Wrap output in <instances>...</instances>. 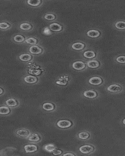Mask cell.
I'll use <instances>...</instances> for the list:
<instances>
[{"label":"cell","mask_w":125,"mask_h":156,"mask_svg":"<svg viewBox=\"0 0 125 156\" xmlns=\"http://www.w3.org/2000/svg\"><path fill=\"white\" fill-rule=\"evenodd\" d=\"M44 19L47 20L52 21L56 19V16L53 13H47L44 15Z\"/></svg>","instance_id":"28"},{"label":"cell","mask_w":125,"mask_h":156,"mask_svg":"<svg viewBox=\"0 0 125 156\" xmlns=\"http://www.w3.org/2000/svg\"><path fill=\"white\" fill-rule=\"evenodd\" d=\"M41 136L40 135L36 133H30V136L28 137L27 139L29 141L32 143H37L41 140Z\"/></svg>","instance_id":"16"},{"label":"cell","mask_w":125,"mask_h":156,"mask_svg":"<svg viewBox=\"0 0 125 156\" xmlns=\"http://www.w3.org/2000/svg\"><path fill=\"white\" fill-rule=\"evenodd\" d=\"M56 83L57 84L61 85H66L67 83V82L66 81H57L56 82Z\"/></svg>","instance_id":"33"},{"label":"cell","mask_w":125,"mask_h":156,"mask_svg":"<svg viewBox=\"0 0 125 156\" xmlns=\"http://www.w3.org/2000/svg\"><path fill=\"white\" fill-rule=\"evenodd\" d=\"M87 66L90 68H95L99 66V62L96 60L89 61L87 63Z\"/></svg>","instance_id":"23"},{"label":"cell","mask_w":125,"mask_h":156,"mask_svg":"<svg viewBox=\"0 0 125 156\" xmlns=\"http://www.w3.org/2000/svg\"><path fill=\"white\" fill-rule=\"evenodd\" d=\"M122 90V87L117 84L111 85L108 87L107 90L111 93L119 92Z\"/></svg>","instance_id":"19"},{"label":"cell","mask_w":125,"mask_h":156,"mask_svg":"<svg viewBox=\"0 0 125 156\" xmlns=\"http://www.w3.org/2000/svg\"><path fill=\"white\" fill-rule=\"evenodd\" d=\"M89 83L93 85L98 86L102 83V80L101 78L98 76H94L89 80Z\"/></svg>","instance_id":"18"},{"label":"cell","mask_w":125,"mask_h":156,"mask_svg":"<svg viewBox=\"0 0 125 156\" xmlns=\"http://www.w3.org/2000/svg\"><path fill=\"white\" fill-rule=\"evenodd\" d=\"M72 122L68 119L60 120L57 122V125L61 129H67L72 126Z\"/></svg>","instance_id":"10"},{"label":"cell","mask_w":125,"mask_h":156,"mask_svg":"<svg viewBox=\"0 0 125 156\" xmlns=\"http://www.w3.org/2000/svg\"><path fill=\"white\" fill-rule=\"evenodd\" d=\"M12 113V109L5 105H0V115L8 116Z\"/></svg>","instance_id":"9"},{"label":"cell","mask_w":125,"mask_h":156,"mask_svg":"<svg viewBox=\"0 0 125 156\" xmlns=\"http://www.w3.org/2000/svg\"><path fill=\"white\" fill-rule=\"evenodd\" d=\"M125 22L123 21H119L116 22L115 24V27L117 29H125Z\"/></svg>","instance_id":"29"},{"label":"cell","mask_w":125,"mask_h":156,"mask_svg":"<svg viewBox=\"0 0 125 156\" xmlns=\"http://www.w3.org/2000/svg\"><path fill=\"white\" fill-rule=\"evenodd\" d=\"M44 149L46 151L49 152H52L57 149L56 146L55 145L52 144H49L44 146Z\"/></svg>","instance_id":"25"},{"label":"cell","mask_w":125,"mask_h":156,"mask_svg":"<svg viewBox=\"0 0 125 156\" xmlns=\"http://www.w3.org/2000/svg\"><path fill=\"white\" fill-rule=\"evenodd\" d=\"M17 28L20 31L28 33L33 31L34 26L31 22L24 21L20 22L18 25Z\"/></svg>","instance_id":"1"},{"label":"cell","mask_w":125,"mask_h":156,"mask_svg":"<svg viewBox=\"0 0 125 156\" xmlns=\"http://www.w3.org/2000/svg\"><path fill=\"white\" fill-rule=\"evenodd\" d=\"M42 107L43 109L47 111H53L55 108V105L49 102L44 103Z\"/></svg>","instance_id":"21"},{"label":"cell","mask_w":125,"mask_h":156,"mask_svg":"<svg viewBox=\"0 0 125 156\" xmlns=\"http://www.w3.org/2000/svg\"><path fill=\"white\" fill-rule=\"evenodd\" d=\"M38 42L39 40L37 37H27L24 44H27L30 46L32 45H36L38 44Z\"/></svg>","instance_id":"14"},{"label":"cell","mask_w":125,"mask_h":156,"mask_svg":"<svg viewBox=\"0 0 125 156\" xmlns=\"http://www.w3.org/2000/svg\"><path fill=\"white\" fill-rule=\"evenodd\" d=\"M125 119H124L123 120V123L124 124H125Z\"/></svg>","instance_id":"35"},{"label":"cell","mask_w":125,"mask_h":156,"mask_svg":"<svg viewBox=\"0 0 125 156\" xmlns=\"http://www.w3.org/2000/svg\"><path fill=\"white\" fill-rule=\"evenodd\" d=\"M25 3L28 6L36 8L41 5L42 1L41 0H27L25 1Z\"/></svg>","instance_id":"13"},{"label":"cell","mask_w":125,"mask_h":156,"mask_svg":"<svg viewBox=\"0 0 125 156\" xmlns=\"http://www.w3.org/2000/svg\"><path fill=\"white\" fill-rule=\"evenodd\" d=\"M124 56H120L116 58V61L120 63H124L125 62Z\"/></svg>","instance_id":"30"},{"label":"cell","mask_w":125,"mask_h":156,"mask_svg":"<svg viewBox=\"0 0 125 156\" xmlns=\"http://www.w3.org/2000/svg\"><path fill=\"white\" fill-rule=\"evenodd\" d=\"M78 137L82 140H86L89 137L90 135L88 132L85 131H83L80 132L79 133Z\"/></svg>","instance_id":"27"},{"label":"cell","mask_w":125,"mask_h":156,"mask_svg":"<svg viewBox=\"0 0 125 156\" xmlns=\"http://www.w3.org/2000/svg\"><path fill=\"white\" fill-rule=\"evenodd\" d=\"M64 156H75L74 154H72L71 153H67L66 154H64L63 155Z\"/></svg>","instance_id":"34"},{"label":"cell","mask_w":125,"mask_h":156,"mask_svg":"<svg viewBox=\"0 0 125 156\" xmlns=\"http://www.w3.org/2000/svg\"><path fill=\"white\" fill-rule=\"evenodd\" d=\"M53 154L55 155H59L62 154V151L60 150H56L52 152Z\"/></svg>","instance_id":"31"},{"label":"cell","mask_w":125,"mask_h":156,"mask_svg":"<svg viewBox=\"0 0 125 156\" xmlns=\"http://www.w3.org/2000/svg\"><path fill=\"white\" fill-rule=\"evenodd\" d=\"M12 22L8 20H0V30L5 31L10 30L13 27Z\"/></svg>","instance_id":"8"},{"label":"cell","mask_w":125,"mask_h":156,"mask_svg":"<svg viewBox=\"0 0 125 156\" xmlns=\"http://www.w3.org/2000/svg\"><path fill=\"white\" fill-rule=\"evenodd\" d=\"M25 83L29 84H34L37 83L38 79L36 76L33 75H29L24 76L23 78Z\"/></svg>","instance_id":"11"},{"label":"cell","mask_w":125,"mask_h":156,"mask_svg":"<svg viewBox=\"0 0 125 156\" xmlns=\"http://www.w3.org/2000/svg\"><path fill=\"white\" fill-rule=\"evenodd\" d=\"M83 95L87 98L92 99L97 97V93L94 90H89L85 91Z\"/></svg>","instance_id":"20"},{"label":"cell","mask_w":125,"mask_h":156,"mask_svg":"<svg viewBox=\"0 0 125 156\" xmlns=\"http://www.w3.org/2000/svg\"><path fill=\"white\" fill-rule=\"evenodd\" d=\"M28 51L34 56V55H40L42 53L43 49L41 47L36 44V45L30 46L28 49Z\"/></svg>","instance_id":"6"},{"label":"cell","mask_w":125,"mask_h":156,"mask_svg":"<svg viewBox=\"0 0 125 156\" xmlns=\"http://www.w3.org/2000/svg\"><path fill=\"white\" fill-rule=\"evenodd\" d=\"M83 55L85 58H94L95 56V53L92 51H85Z\"/></svg>","instance_id":"26"},{"label":"cell","mask_w":125,"mask_h":156,"mask_svg":"<svg viewBox=\"0 0 125 156\" xmlns=\"http://www.w3.org/2000/svg\"><path fill=\"white\" fill-rule=\"evenodd\" d=\"M72 66L76 70H81L84 69L85 65L82 61H77L74 62Z\"/></svg>","instance_id":"17"},{"label":"cell","mask_w":125,"mask_h":156,"mask_svg":"<svg viewBox=\"0 0 125 156\" xmlns=\"http://www.w3.org/2000/svg\"><path fill=\"white\" fill-rule=\"evenodd\" d=\"M79 150L82 154H87L93 151L94 147L90 145H84L80 147Z\"/></svg>","instance_id":"12"},{"label":"cell","mask_w":125,"mask_h":156,"mask_svg":"<svg viewBox=\"0 0 125 156\" xmlns=\"http://www.w3.org/2000/svg\"><path fill=\"white\" fill-rule=\"evenodd\" d=\"M27 37L22 33H16L11 37V40L13 43L16 44H24Z\"/></svg>","instance_id":"2"},{"label":"cell","mask_w":125,"mask_h":156,"mask_svg":"<svg viewBox=\"0 0 125 156\" xmlns=\"http://www.w3.org/2000/svg\"><path fill=\"white\" fill-rule=\"evenodd\" d=\"M85 47V44L82 43L77 42L75 43L72 44V48L73 49L77 50V51H80L82 50Z\"/></svg>","instance_id":"24"},{"label":"cell","mask_w":125,"mask_h":156,"mask_svg":"<svg viewBox=\"0 0 125 156\" xmlns=\"http://www.w3.org/2000/svg\"><path fill=\"white\" fill-rule=\"evenodd\" d=\"M16 58L21 62L28 63L33 61L34 56L29 52H26L19 54L16 57Z\"/></svg>","instance_id":"3"},{"label":"cell","mask_w":125,"mask_h":156,"mask_svg":"<svg viewBox=\"0 0 125 156\" xmlns=\"http://www.w3.org/2000/svg\"><path fill=\"white\" fill-rule=\"evenodd\" d=\"M4 104L13 109L19 106L20 105V101L15 98L10 97L5 100Z\"/></svg>","instance_id":"4"},{"label":"cell","mask_w":125,"mask_h":156,"mask_svg":"<svg viewBox=\"0 0 125 156\" xmlns=\"http://www.w3.org/2000/svg\"><path fill=\"white\" fill-rule=\"evenodd\" d=\"M5 93V87L2 86H0V97L3 95Z\"/></svg>","instance_id":"32"},{"label":"cell","mask_w":125,"mask_h":156,"mask_svg":"<svg viewBox=\"0 0 125 156\" xmlns=\"http://www.w3.org/2000/svg\"><path fill=\"white\" fill-rule=\"evenodd\" d=\"M49 29L52 31L58 32L61 31L63 27L59 23L54 22L49 25Z\"/></svg>","instance_id":"15"},{"label":"cell","mask_w":125,"mask_h":156,"mask_svg":"<svg viewBox=\"0 0 125 156\" xmlns=\"http://www.w3.org/2000/svg\"><path fill=\"white\" fill-rule=\"evenodd\" d=\"M25 152L26 154H33L38 151V146L35 144H27L23 146Z\"/></svg>","instance_id":"7"},{"label":"cell","mask_w":125,"mask_h":156,"mask_svg":"<svg viewBox=\"0 0 125 156\" xmlns=\"http://www.w3.org/2000/svg\"><path fill=\"white\" fill-rule=\"evenodd\" d=\"M99 32L95 30H89L87 33V36L88 37L94 38L100 36Z\"/></svg>","instance_id":"22"},{"label":"cell","mask_w":125,"mask_h":156,"mask_svg":"<svg viewBox=\"0 0 125 156\" xmlns=\"http://www.w3.org/2000/svg\"><path fill=\"white\" fill-rule=\"evenodd\" d=\"M30 131L27 129L21 128L16 129L15 132L16 136L22 138L27 139L31 133Z\"/></svg>","instance_id":"5"}]
</instances>
